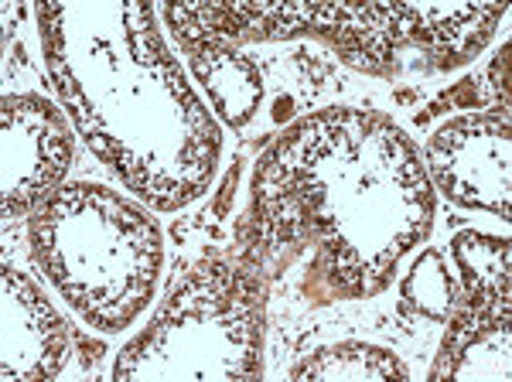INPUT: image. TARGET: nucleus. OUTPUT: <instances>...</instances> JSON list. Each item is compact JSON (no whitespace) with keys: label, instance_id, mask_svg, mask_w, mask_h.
Masks as SVG:
<instances>
[{"label":"nucleus","instance_id":"f257e3e1","mask_svg":"<svg viewBox=\"0 0 512 382\" xmlns=\"http://www.w3.org/2000/svg\"><path fill=\"white\" fill-rule=\"evenodd\" d=\"M72 157L65 120L38 96L4 99V215H18L62 178Z\"/></svg>","mask_w":512,"mask_h":382},{"label":"nucleus","instance_id":"f03ea898","mask_svg":"<svg viewBox=\"0 0 512 382\" xmlns=\"http://www.w3.org/2000/svg\"><path fill=\"white\" fill-rule=\"evenodd\" d=\"M192 65L198 79L205 82L209 96L216 99L219 113L229 120V127H243L260 103V72L253 69L250 58H243L233 48L202 45L192 48Z\"/></svg>","mask_w":512,"mask_h":382},{"label":"nucleus","instance_id":"7ed1b4c3","mask_svg":"<svg viewBox=\"0 0 512 382\" xmlns=\"http://www.w3.org/2000/svg\"><path fill=\"white\" fill-rule=\"evenodd\" d=\"M451 256L468 287L465 307L509 301V239L468 229L451 239Z\"/></svg>","mask_w":512,"mask_h":382},{"label":"nucleus","instance_id":"20e7f679","mask_svg":"<svg viewBox=\"0 0 512 382\" xmlns=\"http://www.w3.org/2000/svg\"><path fill=\"white\" fill-rule=\"evenodd\" d=\"M294 382L308 379H338V382H366V379H407V365L386 348H373L362 342H342L308 355L291 372Z\"/></svg>","mask_w":512,"mask_h":382},{"label":"nucleus","instance_id":"39448f33","mask_svg":"<svg viewBox=\"0 0 512 382\" xmlns=\"http://www.w3.org/2000/svg\"><path fill=\"white\" fill-rule=\"evenodd\" d=\"M403 307H414L427 321H448V314L458 304V287H454L448 263L437 249H424L414 273L400 284Z\"/></svg>","mask_w":512,"mask_h":382},{"label":"nucleus","instance_id":"423d86ee","mask_svg":"<svg viewBox=\"0 0 512 382\" xmlns=\"http://www.w3.org/2000/svg\"><path fill=\"white\" fill-rule=\"evenodd\" d=\"M72 342L82 348V365H86V369L103 355V342H93V338H86L82 331H72Z\"/></svg>","mask_w":512,"mask_h":382},{"label":"nucleus","instance_id":"0eeeda50","mask_svg":"<svg viewBox=\"0 0 512 382\" xmlns=\"http://www.w3.org/2000/svg\"><path fill=\"white\" fill-rule=\"evenodd\" d=\"M236 181H239V164H233V171H229L226 181H222V191H219V198H216V215H226V205L233 202Z\"/></svg>","mask_w":512,"mask_h":382},{"label":"nucleus","instance_id":"6e6552de","mask_svg":"<svg viewBox=\"0 0 512 382\" xmlns=\"http://www.w3.org/2000/svg\"><path fill=\"white\" fill-rule=\"evenodd\" d=\"M291 113H294V99H291V96H280L277 103H274V120H277V123H284Z\"/></svg>","mask_w":512,"mask_h":382}]
</instances>
